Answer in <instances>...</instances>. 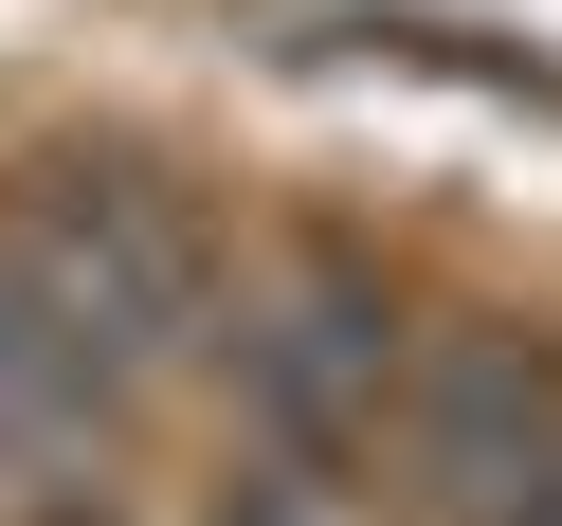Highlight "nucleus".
<instances>
[{"label": "nucleus", "mask_w": 562, "mask_h": 526, "mask_svg": "<svg viewBox=\"0 0 562 526\" xmlns=\"http://www.w3.org/2000/svg\"><path fill=\"white\" fill-rule=\"evenodd\" d=\"M0 272H19V291L55 309V345L110 363L127 400L182 381V363H218V327H236L218 219H200L182 182H146V164H91V146H55V164L0 182Z\"/></svg>", "instance_id": "f257e3e1"}, {"label": "nucleus", "mask_w": 562, "mask_h": 526, "mask_svg": "<svg viewBox=\"0 0 562 526\" xmlns=\"http://www.w3.org/2000/svg\"><path fill=\"white\" fill-rule=\"evenodd\" d=\"M218 381H236V436H291V454H327V472H381L400 381H417V309H400V272H363V255H272V272H236Z\"/></svg>", "instance_id": "f03ea898"}, {"label": "nucleus", "mask_w": 562, "mask_h": 526, "mask_svg": "<svg viewBox=\"0 0 562 526\" xmlns=\"http://www.w3.org/2000/svg\"><path fill=\"white\" fill-rule=\"evenodd\" d=\"M417 526H526L562 490V345L526 309H453L400 381V436H381Z\"/></svg>", "instance_id": "7ed1b4c3"}, {"label": "nucleus", "mask_w": 562, "mask_h": 526, "mask_svg": "<svg viewBox=\"0 0 562 526\" xmlns=\"http://www.w3.org/2000/svg\"><path fill=\"white\" fill-rule=\"evenodd\" d=\"M182 526H363V472H327V454H291V436H236L218 472L182 490Z\"/></svg>", "instance_id": "20e7f679"}, {"label": "nucleus", "mask_w": 562, "mask_h": 526, "mask_svg": "<svg viewBox=\"0 0 562 526\" xmlns=\"http://www.w3.org/2000/svg\"><path fill=\"white\" fill-rule=\"evenodd\" d=\"M526 526H562V490H544V508H526Z\"/></svg>", "instance_id": "39448f33"}]
</instances>
